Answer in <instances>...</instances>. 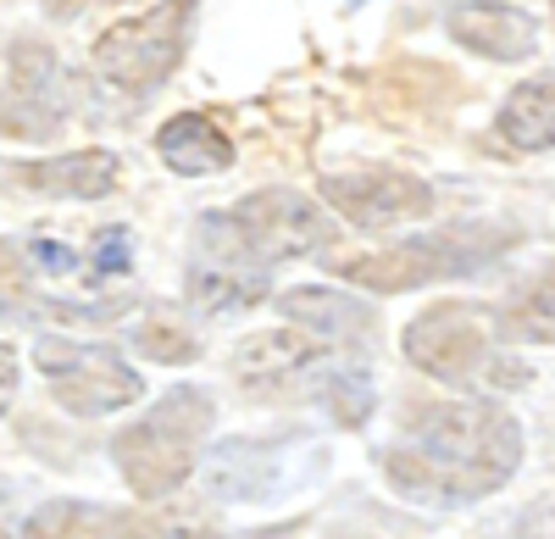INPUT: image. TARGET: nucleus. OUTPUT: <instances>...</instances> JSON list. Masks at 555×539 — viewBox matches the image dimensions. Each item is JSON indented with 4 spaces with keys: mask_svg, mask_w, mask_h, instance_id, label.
<instances>
[{
    "mask_svg": "<svg viewBox=\"0 0 555 539\" xmlns=\"http://www.w3.org/2000/svg\"><path fill=\"white\" fill-rule=\"evenodd\" d=\"M494 334L500 318L483 300H434L428 311H416L400 334V350L411 356V368H423L444 389H473L494 378ZM500 384V378H494Z\"/></svg>",
    "mask_w": 555,
    "mask_h": 539,
    "instance_id": "39448f33",
    "label": "nucleus"
},
{
    "mask_svg": "<svg viewBox=\"0 0 555 539\" xmlns=\"http://www.w3.org/2000/svg\"><path fill=\"white\" fill-rule=\"evenodd\" d=\"M444 28L489 62H528L539 39V23L517 7H450Z\"/></svg>",
    "mask_w": 555,
    "mask_h": 539,
    "instance_id": "ddd939ff",
    "label": "nucleus"
},
{
    "mask_svg": "<svg viewBox=\"0 0 555 539\" xmlns=\"http://www.w3.org/2000/svg\"><path fill=\"white\" fill-rule=\"evenodd\" d=\"M201 261L250 284H267V267L300 261L334 240V217L300 190H256L222 211L201 217Z\"/></svg>",
    "mask_w": 555,
    "mask_h": 539,
    "instance_id": "f03ea898",
    "label": "nucleus"
},
{
    "mask_svg": "<svg viewBox=\"0 0 555 539\" xmlns=\"http://www.w3.org/2000/svg\"><path fill=\"white\" fill-rule=\"evenodd\" d=\"M494 140L512 151H550L555 145V73H533L505 95L494 117Z\"/></svg>",
    "mask_w": 555,
    "mask_h": 539,
    "instance_id": "dca6fc26",
    "label": "nucleus"
},
{
    "mask_svg": "<svg viewBox=\"0 0 555 539\" xmlns=\"http://www.w3.org/2000/svg\"><path fill=\"white\" fill-rule=\"evenodd\" d=\"M78 84L73 73L44 51V44H12L7 62V133L17 140H34V133H51L67 123Z\"/></svg>",
    "mask_w": 555,
    "mask_h": 539,
    "instance_id": "9d476101",
    "label": "nucleus"
},
{
    "mask_svg": "<svg viewBox=\"0 0 555 539\" xmlns=\"http://www.w3.org/2000/svg\"><path fill=\"white\" fill-rule=\"evenodd\" d=\"M278 311L311 339L322 345H350V339H366L373 334V306L356 300V295H339V290H289L284 300H278Z\"/></svg>",
    "mask_w": 555,
    "mask_h": 539,
    "instance_id": "4468645a",
    "label": "nucleus"
},
{
    "mask_svg": "<svg viewBox=\"0 0 555 539\" xmlns=\"http://www.w3.org/2000/svg\"><path fill=\"white\" fill-rule=\"evenodd\" d=\"M322 201H328L350 229L361 234H389L400 222H416L434 211V190L416 172L400 167H334L322 178Z\"/></svg>",
    "mask_w": 555,
    "mask_h": 539,
    "instance_id": "1a4fd4ad",
    "label": "nucleus"
},
{
    "mask_svg": "<svg viewBox=\"0 0 555 539\" xmlns=\"http://www.w3.org/2000/svg\"><path fill=\"white\" fill-rule=\"evenodd\" d=\"M317 395H322V407H334V418L345 428H361L366 412H373V378H366V368H328Z\"/></svg>",
    "mask_w": 555,
    "mask_h": 539,
    "instance_id": "6ab92c4d",
    "label": "nucleus"
},
{
    "mask_svg": "<svg viewBox=\"0 0 555 539\" xmlns=\"http://www.w3.org/2000/svg\"><path fill=\"white\" fill-rule=\"evenodd\" d=\"M195 28V7H145L122 23H112L95 39V73L117 89V95L139 101L156 84L172 78V67L183 62V44Z\"/></svg>",
    "mask_w": 555,
    "mask_h": 539,
    "instance_id": "423d86ee",
    "label": "nucleus"
},
{
    "mask_svg": "<svg viewBox=\"0 0 555 539\" xmlns=\"http://www.w3.org/2000/svg\"><path fill=\"white\" fill-rule=\"evenodd\" d=\"M117 156L112 151H73V156H44V162H12L7 178L28 195H73V201H101L117 190Z\"/></svg>",
    "mask_w": 555,
    "mask_h": 539,
    "instance_id": "f8f14e48",
    "label": "nucleus"
},
{
    "mask_svg": "<svg viewBox=\"0 0 555 539\" xmlns=\"http://www.w3.org/2000/svg\"><path fill=\"white\" fill-rule=\"evenodd\" d=\"M378 467L405 501L467 506L512 484V473L522 467V428L494 400H423L395 423Z\"/></svg>",
    "mask_w": 555,
    "mask_h": 539,
    "instance_id": "f257e3e1",
    "label": "nucleus"
},
{
    "mask_svg": "<svg viewBox=\"0 0 555 539\" xmlns=\"http://www.w3.org/2000/svg\"><path fill=\"white\" fill-rule=\"evenodd\" d=\"M334 368V345H322L300 329H272V334H256L234 350V378L240 389L250 395H289V389H306V384H322V373Z\"/></svg>",
    "mask_w": 555,
    "mask_h": 539,
    "instance_id": "9b49d317",
    "label": "nucleus"
},
{
    "mask_svg": "<svg viewBox=\"0 0 555 539\" xmlns=\"http://www.w3.org/2000/svg\"><path fill=\"white\" fill-rule=\"evenodd\" d=\"M133 345L145 350V356H156V362H195V350H201V334L178 318L172 306H156L145 323H133Z\"/></svg>",
    "mask_w": 555,
    "mask_h": 539,
    "instance_id": "a211bd4d",
    "label": "nucleus"
},
{
    "mask_svg": "<svg viewBox=\"0 0 555 539\" xmlns=\"http://www.w3.org/2000/svg\"><path fill=\"white\" fill-rule=\"evenodd\" d=\"M156 151H162V162H167L172 172H183V178H211V172H228V167L240 162L234 140H228V133H222L211 117H201V112L167 117L162 133H156Z\"/></svg>",
    "mask_w": 555,
    "mask_h": 539,
    "instance_id": "2eb2a0df",
    "label": "nucleus"
},
{
    "mask_svg": "<svg viewBox=\"0 0 555 539\" xmlns=\"http://www.w3.org/2000/svg\"><path fill=\"white\" fill-rule=\"evenodd\" d=\"M500 334L522 345H555V261L528 273L500 306Z\"/></svg>",
    "mask_w": 555,
    "mask_h": 539,
    "instance_id": "f3484780",
    "label": "nucleus"
},
{
    "mask_svg": "<svg viewBox=\"0 0 555 539\" xmlns=\"http://www.w3.org/2000/svg\"><path fill=\"white\" fill-rule=\"evenodd\" d=\"M34 368L51 384L56 407H67L73 418H106V412H122L145 395V378L112 345L44 334V339H34Z\"/></svg>",
    "mask_w": 555,
    "mask_h": 539,
    "instance_id": "0eeeda50",
    "label": "nucleus"
},
{
    "mask_svg": "<svg viewBox=\"0 0 555 539\" xmlns=\"http://www.w3.org/2000/svg\"><path fill=\"white\" fill-rule=\"evenodd\" d=\"M505 245H517V229H505V222H450L439 234L400 240L389 251H345V256L328 251V273H339L361 290H378V295H400L416 284L473 273V267L494 261Z\"/></svg>",
    "mask_w": 555,
    "mask_h": 539,
    "instance_id": "20e7f679",
    "label": "nucleus"
},
{
    "mask_svg": "<svg viewBox=\"0 0 555 539\" xmlns=\"http://www.w3.org/2000/svg\"><path fill=\"white\" fill-rule=\"evenodd\" d=\"M517 539H555V489H544V496L517 517Z\"/></svg>",
    "mask_w": 555,
    "mask_h": 539,
    "instance_id": "aec40b11",
    "label": "nucleus"
},
{
    "mask_svg": "<svg viewBox=\"0 0 555 539\" xmlns=\"http://www.w3.org/2000/svg\"><path fill=\"white\" fill-rule=\"evenodd\" d=\"M211 418H217L211 389H201V384H172L145 418L128 423V428L112 439V462H117L122 484H128L145 506L172 501L178 489L195 478L201 439L211 434Z\"/></svg>",
    "mask_w": 555,
    "mask_h": 539,
    "instance_id": "7ed1b4c3",
    "label": "nucleus"
},
{
    "mask_svg": "<svg viewBox=\"0 0 555 539\" xmlns=\"http://www.w3.org/2000/svg\"><path fill=\"white\" fill-rule=\"evenodd\" d=\"M23 539H211V523L195 512L172 506H89V501H44L28 523Z\"/></svg>",
    "mask_w": 555,
    "mask_h": 539,
    "instance_id": "6e6552de",
    "label": "nucleus"
}]
</instances>
